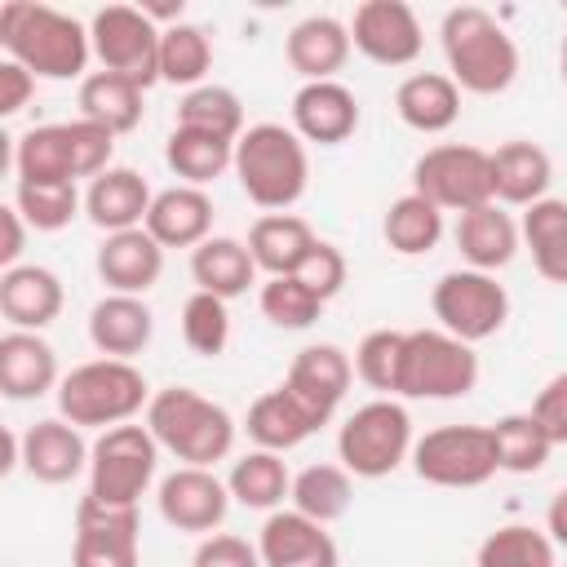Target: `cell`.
I'll return each instance as SVG.
<instances>
[{
    "instance_id": "obj_1",
    "label": "cell",
    "mask_w": 567,
    "mask_h": 567,
    "mask_svg": "<svg viewBox=\"0 0 567 567\" xmlns=\"http://www.w3.org/2000/svg\"><path fill=\"white\" fill-rule=\"evenodd\" d=\"M0 44L35 80H75V75H84V66L93 58L89 27H80L62 9L35 4V0L0 4Z\"/></svg>"
},
{
    "instance_id": "obj_2",
    "label": "cell",
    "mask_w": 567,
    "mask_h": 567,
    "mask_svg": "<svg viewBox=\"0 0 567 567\" xmlns=\"http://www.w3.org/2000/svg\"><path fill=\"white\" fill-rule=\"evenodd\" d=\"M443 58H447V75L456 80V89L492 97L505 93L518 75V44L509 40V31L478 4H456L443 13Z\"/></svg>"
},
{
    "instance_id": "obj_3",
    "label": "cell",
    "mask_w": 567,
    "mask_h": 567,
    "mask_svg": "<svg viewBox=\"0 0 567 567\" xmlns=\"http://www.w3.org/2000/svg\"><path fill=\"white\" fill-rule=\"evenodd\" d=\"M235 177L239 190L266 208V213H288L306 186H310V155L306 142L284 128V124H252L235 142Z\"/></svg>"
},
{
    "instance_id": "obj_4",
    "label": "cell",
    "mask_w": 567,
    "mask_h": 567,
    "mask_svg": "<svg viewBox=\"0 0 567 567\" xmlns=\"http://www.w3.org/2000/svg\"><path fill=\"white\" fill-rule=\"evenodd\" d=\"M146 430L155 434L164 452H173L186 465H204V470L213 461H226L235 447V416L190 385L155 390L146 403Z\"/></svg>"
},
{
    "instance_id": "obj_5",
    "label": "cell",
    "mask_w": 567,
    "mask_h": 567,
    "mask_svg": "<svg viewBox=\"0 0 567 567\" xmlns=\"http://www.w3.org/2000/svg\"><path fill=\"white\" fill-rule=\"evenodd\" d=\"M115 133L93 120L40 124L13 142V173L18 182H80L111 168Z\"/></svg>"
},
{
    "instance_id": "obj_6",
    "label": "cell",
    "mask_w": 567,
    "mask_h": 567,
    "mask_svg": "<svg viewBox=\"0 0 567 567\" xmlns=\"http://www.w3.org/2000/svg\"><path fill=\"white\" fill-rule=\"evenodd\" d=\"M151 403L146 377L128 359H89L58 381V412L71 425L115 430Z\"/></svg>"
},
{
    "instance_id": "obj_7",
    "label": "cell",
    "mask_w": 567,
    "mask_h": 567,
    "mask_svg": "<svg viewBox=\"0 0 567 567\" xmlns=\"http://www.w3.org/2000/svg\"><path fill=\"white\" fill-rule=\"evenodd\" d=\"M478 385V354L443 328H416L403 337L399 394L403 399H461Z\"/></svg>"
},
{
    "instance_id": "obj_8",
    "label": "cell",
    "mask_w": 567,
    "mask_h": 567,
    "mask_svg": "<svg viewBox=\"0 0 567 567\" xmlns=\"http://www.w3.org/2000/svg\"><path fill=\"white\" fill-rule=\"evenodd\" d=\"M337 456L354 478H385L412 456V416L394 399L354 408L337 434Z\"/></svg>"
},
{
    "instance_id": "obj_9",
    "label": "cell",
    "mask_w": 567,
    "mask_h": 567,
    "mask_svg": "<svg viewBox=\"0 0 567 567\" xmlns=\"http://www.w3.org/2000/svg\"><path fill=\"white\" fill-rule=\"evenodd\" d=\"M155 465H159V443L146 425L102 430L89 452V496L102 505L133 509L151 487Z\"/></svg>"
},
{
    "instance_id": "obj_10",
    "label": "cell",
    "mask_w": 567,
    "mask_h": 567,
    "mask_svg": "<svg viewBox=\"0 0 567 567\" xmlns=\"http://www.w3.org/2000/svg\"><path fill=\"white\" fill-rule=\"evenodd\" d=\"M412 190L443 213H470L496 199L492 190V151L470 142L430 146L412 164Z\"/></svg>"
},
{
    "instance_id": "obj_11",
    "label": "cell",
    "mask_w": 567,
    "mask_h": 567,
    "mask_svg": "<svg viewBox=\"0 0 567 567\" xmlns=\"http://www.w3.org/2000/svg\"><path fill=\"white\" fill-rule=\"evenodd\" d=\"M412 470L416 478L434 487H483L496 470V439L492 425H439L425 439L412 443Z\"/></svg>"
},
{
    "instance_id": "obj_12",
    "label": "cell",
    "mask_w": 567,
    "mask_h": 567,
    "mask_svg": "<svg viewBox=\"0 0 567 567\" xmlns=\"http://www.w3.org/2000/svg\"><path fill=\"white\" fill-rule=\"evenodd\" d=\"M159 35L164 27H155L146 9H133V4H106L89 22L93 58L102 62V71H115L142 89L159 80Z\"/></svg>"
},
{
    "instance_id": "obj_13",
    "label": "cell",
    "mask_w": 567,
    "mask_h": 567,
    "mask_svg": "<svg viewBox=\"0 0 567 567\" xmlns=\"http://www.w3.org/2000/svg\"><path fill=\"white\" fill-rule=\"evenodd\" d=\"M434 319L443 332L461 337L465 346L487 341L509 319V292L487 270H447L430 292Z\"/></svg>"
},
{
    "instance_id": "obj_14",
    "label": "cell",
    "mask_w": 567,
    "mask_h": 567,
    "mask_svg": "<svg viewBox=\"0 0 567 567\" xmlns=\"http://www.w3.org/2000/svg\"><path fill=\"white\" fill-rule=\"evenodd\" d=\"M137 505H102L93 496L80 501L75 509V545H71V567H137Z\"/></svg>"
},
{
    "instance_id": "obj_15",
    "label": "cell",
    "mask_w": 567,
    "mask_h": 567,
    "mask_svg": "<svg viewBox=\"0 0 567 567\" xmlns=\"http://www.w3.org/2000/svg\"><path fill=\"white\" fill-rule=\"evenodd\" d=\"M350 44L377 66H408L421 58V22L403 0H363L350 18Z\"/></svg>"
},
{
    "instance_id": "obj_16",
    "label": "cell",
    "mask_w": 567,
    "mask_h": 567,
    "mask_svg": "<svg viewBox=\"0 0 567 567\" xmlns=\"http://www.w3.org/2000/svg\"><path fill=\"white\" fill-rule=\"evenodd\" d=\"M350 377H354V363L341 346L332 341H319V346H301L288 363V377H284V390L319 421L328 425L332 412L341 408L346 390H350Z\"/></svg>"
},
{
    "instance_id": "obj_17",
    "label": "cell",
    "mask_w": 567,
    "mask_h": 567,
    "mask_svg": "<svg viewBox=\"0 0 567 567\" xmlns=\"http://www.w3.org/2000/svg\"><path fill=\"white\" fill-rule=\"evenodd\" d=\"M155 501H159V518L168 527L213 536V527H221V518L230 509V487L204 465H182L159 483Z\"/></svg>"
},
{
    "instance_id": "obj_18",
    "label": "cell",
    "mask_w": 567,
    "mask_h": 567,
    "mask_svg": "<svg viewBox=\"0 0 567 567\" xmlns=\"http://www.w3.org/2000/svg\"><path fill=\"white\" fill-rule=\"evenodd\" d=\"M359 128V97L341 80H315L301 84L292 97V133L301 142L341 146Z\"/></svg>"
},
{
    "instance_id": "obj_19",
    "label": "cell",
    "mask_w": 567,
    "mask_h": 567,
    "mask_svg": "<svg viewBox=\"0 0 567 567\" xmlns=\"http://www.w3.org/2000/svg\"><path fill=\"white\" fill-rule=\"evenodd\" d=\"M257 554H261V567H337V545L323 532V523L297 509H275L261 523Z\"/></svg>"
},
{
    "instance_id": "obj_20",
    "label": "cell",
    "mask_w": 567,
    "mask_h": 567,
    "mask_svg": "<svg viewBox=\"0 0 567 567\" xmlns=\"http://www.w3.org/2000/svg\"><path fill=\"white\" fill-rule=\"evenodd\" d=\"M89 443L80 434V425L62 421V416H44L35 425H27L22 434V470L35 483H71L80 470H89Z\"/></svg>"
},
{
    "instance_id": "obj_21",
    "label": "cell",
    "mask_w": 567,
    "mask_h": 567,
    "mask_svg": "<svg viewBox=\"0 0 567 567\" xmlns=\"http://www.w3.org/2000/svg\"><path fill=\"white\" fill-rule=\"evenodd\" d=\"M93 266H97V279H102L111 292L142 297V292L155 288L159 275H164V248L151 239L146 226H137V230L106 235Z\"/></svg>"
},
{
    "instance_id": "obj_22",
    "label": "cell",
    "mask_w": 567,
    "mask_h": 567,
    "mask_svg": "<svg viewBox=\"0 0 567 567\" xmlns=\"http://www.w3.org/2000/svg\"><path fill=\"white\" fill-rule=\"evenodd\" d=\"M151 186L137 168H106L89 182L84 190V213L97 230L106 235H120V230H137L146 226V213H151Z\"/></svg>"
},
{
    "instance_id": "obj_23",
    "label": "cell",
    "mask_w": 567,
    "mask_h": 567,
    "mask_svg": "<svg viewBox=\"0 0 567 567\" xmlns=\"http://www.w3.org/2000/svg\"><path fill=\"white\" fill-rule=\"evenodd\" d=\"M350 49H354V44H350V27L337 22V18H328V13H310V18H301V22L288 31V40H284L288 66H292L306 84H315V80H332V75L346 66Z\"/></svg>"
},
{
    "instance_id": "obj_24",
    "label": "cell",
    "mask_w": 567,
    "mask_h": 567,
    "mask_svg": "<svg viewBox=\"0 0 567 567\" xmlns=\"http://www.w3.org/2000/svg\"><path fill=\"white\" fill-rule=\"evenodd\" d=\"M0 315L9 328L40 332L62 315V279L49 266H13L0 275Z\"/></svg>"
},
{
    "instance_id": "obj_25",
    "label": "cell",
    "mask_w": 567,
    "mask_h": 567,
    "mask_svg": "<svg viewBox=\"0 0 567 567\" xmlns=\"http://www.w3.org/2000/svg\"><path fill=\"white\" fill-rule=\"evenodd\" d=\"M155 332V315L142 297H124V292H106L93 310H89V341L102 350V359H133L151 346Z\"/></svg>"
},
{
    "instance_id": "obj_26",
    "label": "cell",
    "mask_w": 567,
    "mask_h": 567,
    "mask_svg": "<svg viewBox=\"0 0 567 567\" xmlns=\"http://www.w3.org/2000/svg\"><path fill=\"white\" fill-rule=\"evenodd\" d=\"M58 354L40 332H22L9 328L0 337V390L9 399H40L49 390H58Z\"/></svg>"
},
{
    "instance_id": "obj_27",
    "label": "cell",
    "mask_w": 567,
    "mask_h": 567,
    "mask_svg": "<svg viewBox=\"0 0 567 567\" xmlns=\"http://www.w3.org/2000/svg\"><path fill=\"white\" fill-rule=\"evenodd\" d=\"M146 230L159 248H199L213 230V199L199 186H168L151 199Z\"/></svg>"
},
{
    "instance_id": "obj_28",
    "label": "cell",
    "mask_w": 567,
    "mask_h": 567,
    "mask_svg": "<svg viewBox=\"0 0 567 567\" xmlns=\"http://www.w3.org/2000/svg\"><path fill=\"white\" fill-rule=\"evenodd\" d=\"M315 244L319 239H315L310 221H301L297 213H266L248 230V252H252L257 270H266L270 279L297 275L306 266V257L315 252Z\"/></svg>"
},
{
    "instance_id": "obj_29",
    "label": "cell",
    "mask_w": 567,
    "mask_h": 567,
    "mask_svg": "<svg viewBox=\"0 0 567 567\" xmlns=\"http://www.w3.org/2000/svg\"><path fill=\"white\" fill-rule=\"evenodd\" d=\"M554 182V164L549 155L536 146V142H501L492 151V190H496V204H518V208H532L536 199H545Z\"/></svg>"
},
{
    "instance_id": "obj_30",
    "label": "cell",
    "mask_w": 567,
    "mask_h": 567,
    "mask_svg": "<svg viewBox=\"0 0 567 567\" xmlns=\"http://www.w3.org/2000/svg\"><path fill=\"white\" fill-rule=\"evenodd\" d=\"M518 235L523 230L514 226V217L496 199L483 204V208L461 213V221H456V248H461V257L470 261V270H487V275L514 261Z\"/></svg>"
},
{
    "instance_id": "obj_31",
    "label": "cell",
    "mask_w": 567,
    "mask_h": 567,
    "mask_svg": "<svg viewBox=\"0 0 567 567\" xmlns=\"http://www.w3.org/2000/svg\"><path fill=\"white\" fill-rule=\"evenodd\" d=\"M394 111L408 128L416 133H443L456 124L461 115V89L452 75L443 71H412L399 89H394Z\"/></svg>"
},
{
    "instance_id": "obj_32",
    "label": "cell",
    "mask_w": 567,
    "mask_h": 567,
    "mask_svg": "<svg viewBox=\"0 0 567 567\" xmlns=\"http://www.w3.org/2000/svg\"><path fill=\"white\" fill-rule=\"evenodd\" d=\"M190 279H195L199 292H213V297L230 301V297H244L248 284L257 279V261H252V252H248L244 239L208 235L190 252Z\"/></svg>"
},
{
    "instance_id": "obj_33",
    "label": "cell",
    "mask_w": 567,
    "mask_h": 567,
    "mask_svg": "<svg viewBox=\"0 0 567 567\" xmlns=\"http://www.w3.org/2000/svg\"><path fill=\"white\" fill-rule=\"evenodd\" d=\"M244 430H248V439H252L257 447H266V452H288V447L306 443V439L319 430V421H315L284 385H275V390H266L261 399H252Z\"/></svg>"
},
{
    "instance_id": "obj_34",
    "label": "cell",
    "mask_w": 567,
    "mask_h": 567,
    "mask_svg": "<svg viewBox=\"0 0 567 567\" xmlns=\"http://www.w3.org/2000/svg\"><path fill=\"white\" fill-rule=\"evenodd\" d=\"M142 84L115 75V71H93L80 80V120H93L102 128H111L115 137L120 133H133L142 124Z\"/></svg>"
},
{
    "instance_id": "obj_35",
    "label": "cell",
    "mask_w": 567,
    "mask_h": 567,
    "mask_svg": "<svg viewBox=\"0 0 567 567\" xmlns=\"http://www.w3.org/2000/svg\"><path fill=\"white\" fill-rule=\"evenodd\" d=\"M164 159L168 168L182 177V186H208L217 182L226 168H235V142L217 137V133H199V128H182L173 124L168 142H164Z\"/></svg>"
},
{
    "instance_id": "obj_36",
    "label": "cell",
    "mask_w": 567,
    "mask_h": 567,
    "mask_svg": "<svg viewBox=\"0 0 567 567\" xmlns=\"http://www.w3.org/2000/svg\"><path fill=\"white\" fill-rule=\"evenodd\" d=\"M523 239L532 252V266L549 284H567V199H536L523 213Z\"/></svg>"
},
{
    "instance_id": "obj_37",
    "label": "cell",
    "mask_w": 567,
    "mask_h": 567,
    "mask_svg": "<svg viewBox=\"0 0 567 567\" xmlns=\"http://www.w3.org/2000/svg\"><path fill=\"white\" fill-rule=\"evenodd\" d=\"M226 487H230V501H239L244 509H270L275 514L284 505V496L292 492V474L279 461V452L257 447V452H248L230 465Z\"/></svg>"
},
{
    "instance_id": "obj_38",
    "label": "cell",
    "mask_w": 567,
    "mask_h": 567,
    "mask_svg": "<svg viewBox=\"0 0 567 567\" xmlns=\"http://www.w3.org/2000/svg\"><path fill=\"white\" fill-rule=\"evenodd\" d=\"M381 235H385V244L399 257H421V252H430L443 239V208H434L430 199H421L416 190H408V195H399L385 208Z\"/></svg>"
},
{
    "instance_id": "obj_39",
    "label": "cell",
    "mask_w": 567,
    "mask_h": 567,
    "mask_svg": "<svg viewBox=\"0 0 567 567\" xmlns=\"http://www.w3.org/2000/svg\"><path fill=\"white\" fill-rule=\"evenodd\" d=\"M292 509L315 518V523H337L350 501H354V483H350V470L346 465H306L297 478H292Z\"/></svg>"
},
{
    "instance_id": "obj_40",
    "label": "cell",
    "mask_w": 567,
    "mask_h": 567,
    "mask_svg": "<svg viewBox=\"0 0 567 567\" xmlns=\"http://www.w3.org/2000/svg\"><path fill=\"white\" fill-rule=\"evenodd\" d=\"M208 66H213L208 31L204 27H190V22H168L164 35H159V80L199 89L204 75H208Z\"/></svg>"
},
{
    "instance_id": "obj_41",
    "label": "cell",
    "mask_w": 567,
    "mask_h": 567,
    "mask_svg": "<svg viewBox=\"0 0 567 567\" xmlns=\"http://www.w3.org/2000/svg\"><path fill=\"white\" fill-rule=\"evenodd\" d=\"M492 439H496V456H501V470L509 474H536L545 470L549 452H554V439L545 434V425L532 416V412H509L492 425Z\"/></svg>"
},
{
    "instance_id": "obj_42",
    "label": "cell",
    "mask_w": 567,
    "mask_h": 567,
    "mask_svg": "<svg viewBox=\"0 0 567 567\" xmlns=\"http://www.w3.org/2000/svg\"><path fill=\"white\" fill-rule=\"evenodd\" d=\"M177 124L239 142L244 137V102L226 84H199L177 102Z\"/></svg>"
},
{
    "instance_id": "obj_43",
    "label": "cell",
    "mask_w": 567,
    "mask_h": 567,
    "mask_svg": "<svg viewBox=\"0 0 567 567\" xmlns=\"http://www.w3.org/2000/svg\"><path fill=\"white\" fill-rule=\"evenodd\" d=\"M80 190L75 182H13V208L22 213V221L31 230H62L71 226V217L80 213Z\"/></svg>"
},
{
    "instance_id": "obj_44",
    "label": "cell",
    "mask_w": 567,
    "mask_h": 567,
    "mask_svg": "<svg viewBox=\"0 0 567 567\" xmlns=\"http://www.w3.org/2000/svg\"><path fill=\"white\" fill-rule=\"evenodd\" d=\"M474 567H554V540L536 527L509 523L478 545Z\"/></svg>"
},
{
    "instance_id": "obj_45",
    "label": "cell",
    "mask_w": 567,
    "mask_h": 567,
    "mask_svg": "<svg viewBox=\"0 0 567 567\" xmlns=\"http://www.w3.org/2000/svg\"><path fill=\"white\" fill-rule=\"evenodd\" d=\"M257 301H261V315H266L275 328H288V332H301V328H310V323L323 315V301H319L297 275L266 279Z\"/></svg>"
},
{
    "instance_id": "obj_46",
    "label": "cell",
    "mask_w": 567,
    "mask_h": 567,
    "mask_svg": "<svg viewBox=\"0 0 567 567\" xmlns=\"http://www.w3.org/2000/svg\"><path fill=\"white\" fill-rule=\"evenodd\" d=\"M182 337H186V346H190L195 354H204V359L221 354L226 341H230V310H226V301L195 288V292L186 297V306H182Z\"/></svg>"
},
{
    "instance_id": "obj_47",
    "label": "cell",
    "mask_w": 567,
    "mask_h": 567,
    "mask_svg": "<svg viewBox=\"0 0 567 567\" xmlns=\"http://www.w3.org/2000/svg\"><path fill=\"white\" fill-rule=\"evenodd\" d=\"M403 337L408 332H394V328H377L359 341L354 350V377L368 385V390H381V394H399V363H403Z\"/></svg>"
},
{
    "instance_id": "obj_48",
    "label": "cell",
    "mask_w": 567,
    "mask_h": 567,
    "mask_svg": "<svg viewBox=\"0 0 567 567\" xmlns=\"http://www.w3.org/2000/svg\"><path fill=\"white\" fill-rule=\"evenodd\" d=\"M297 279L328 306L341 288H346V252L337 248V244H328V239H319L315 244V252L306 257V266L297 270Z\"/></svg>"
},
{
    "instance_id": "obj_49",
    "label": "cell",
    "mask_w": 567,
    "mask_h": 567,
    "mask_svg": "<svg viewBox=\"0 0 567 567\" xmlns=\"http://www.w3.org/2000/svg\"><path fill=\"white\" fill-rule=\"evenodd\" d=\"M532 416L545 425V434L554 439V447L567 443V372H558V377H549L540 385V394L532 399Z\"/></svg>"
},
{
    "instance_id": "obj_50",
    "label": "cell",
    "mask_w": 567,
    "mask_h": 567,
    "mask_svg": "<svg viewBox=\"0 0 567 567\" xmlns=\"http://www.w3.org/2000/svg\"><path fill=\"white\" fill-rule=\"evenodd\" d=\"M195 567H261V554L239 536H204V545L195 549Z\"/></svg>"
},
{
    "instance_id": "obj_51",
    "label": "cell",
    "mask_w": 567,
    "mask_h": 567,
    "mask_svg": "<svg viewBox=\"0 0 567 567\" xmlns=\"http://www.w3.org/2000/svg\"><path fill=\"white\" fill-rule=\"evenodd\" d=\"M31 93H35V75L18 66L13 58H4L0 62V115H18Z\"/></svg>"
},
{
    "instance_id": "obj_52",
    "label": "cell",
    "mask_w": 567,
    "mask_h": 567,
    "mask_svg": "<svg viewBox=\"0 0 567 567\" xmlns=\"http://www.w3.org/2000/svg\"><path fill=\"white\" fill-rule=\"evenodd\" d=\"M0 230H4L0 266H4V270H13V266H18V257H22V244H27V221H22V213H18L13 204H4V208H0Z\"/></svg>"
},
{
    "instance_id": "obj_53",
    "label": "cell",
    "mask_w": 567,
    "mask_h": 567,
    "mask_svg": "<svg viewBox=\"0 0 567 567\" xmlns=\"http://www.w3.org/2000/svg\"><path fill=\"white\" fill-rule=\"evenodd\" d=\"M545 527H549V540L567 549V487L554 492V501H549V509H545Z\"/></svg>"
},
{
    "instance_id": "obj_54",
    "label": "cell",
    "mask_w": 567,
    "mask_h": 567,
    "mask_svg": "<svg viewBox=\"0 0 567 567\" xmlns=\"http://www.w3.org/2000/svg\"><path fill=\"white\" fill-rule=\"evenodd\" d=\"M558 66H563V84H567V35H563V53H558Z\"/></svg>"
},
{
    "instance_id": "obj_55",
    "label": "cell",
    "mask_w": 567,
    "mask_h": 567,
    "mask_svg": "<svg viewBox=\"0 0 567 567\" xmlns=\"http://www.w3.org/2000/svg\"><path fill=\"white\" fill-rule=\"evenodd\" d=\"M190 567H195V563H190Z\"/></svg>"
}]
</instances>
